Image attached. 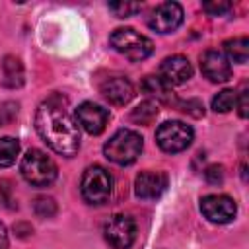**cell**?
Here are the masks:
<instances>
[{"mask_svg":"<svg viewBox=\"0 0 249 249\" xmlns=\"http://www.w3.org/2000/svg\"><path fill=\"white\" fill-rule=\"evenodd\" d=\"M224 51H226L224 56H226L228 60L245 64V62H247V56H249V39H247V37H233V39H228V41L224 43Z\"/></svg>","mask_w":249,"mask_h":249,"instance_id":"16","label":"cell"},{"mask_svg":"<svg viewBox=\"0 0 249 249\" xmlns=\"http://www.w3.org/2000/svg\"><path fill=\"white\" fill-rule=\"evenodd\" d=\"M142 136L130 128H119L103 146V154L109 161L117 165H130L138 160L142 152Z\"/></svg>","mask_w":249,"mask_h":249,"instance_id":"2","label":"cell"},{"mask_svg":"<svg viewBox=\"0 0 249 249\" xmlns=\"http://www.w3.org/2000/svg\"><path fill=\"white\" fill-rule=\"evenodd\" d=\"M109 43L117 53L124 54L128 60H134V62L148 58L152 54V51H154V43L146 35L138 33L132 27L115 29L111 33V37H109Z\"/></svg>","mask_w":249,"mask_h":249,"instance_id":"3","label":"cell"},{"mask_svg":"<svg viewBox=\"0 0 249 249\" xmlns=\"http://www.w3.org/2000/svg\"><path fill=\"white\" fill-rule=\"evenodd\" d=\"M193 128L181 121H165L156 130V142L167 154L187 150L193 142Z\"/></svg>","mask_w":249,"mask_h":249,"instance_id":"6","label":"cell"},{"mask_svg":"<svg viewBox=\"0 0 249 249\" xmlns=\"http://www.w3.org/2000/svg\"><path fill=\"white\" fill-rule=\"evenodd\" d=\"M142 91L150 97H156L161 103H173L171 86H167L160 76H146L142 82Z\"/></svg>","mask_w":249,"mask_h":249,"instance_id":"15","label":"cell"},{"mask_svg":"<svg viewBox=\"0 0 249 249\" xmlns=\"http://www.w3.org/2000/svg\"><path fill=\"white\" fill-rule=\"evenodd\" d=\"M183 23V8L177 2H163L148 16V25L158 33H171Z\"/></svg>","mask_w":249,"mask_h":249,"instance_id":"9","label":"cell"},{"mask_svg":"<svg viewBox=\"0 0 249 249\" xmlns=\"http://www.w3.org/2000/svg\"><path fill=\"white\" fill-rule=\"evenodd\" d=\"M109 10L117 18H128V16L140 12L142 10V4L140 2H111L109 4Z\"/></svg>","mask_w":249,"mask_h":249,"instance_id":"21","label":"cell"},{"mask_svg":"<svg viewBox=\"0 0 249 249\" xmlns=\"http://www.w3.org/2000/svg\"><path fill=\"white\" fill-rule=\"evenodd\" d=\"M33 208H35V214L41 216V218H51L54 216L56 212V204L53 198H47V196H39L35 202H33Z\"/></svg>","mask_w":249,"mask_h":249,"instance_id":"22","label":"cell"},{"mask_svg":"<svg viewBox=\"0 0 249 249\" xmlns=\"http://www.w3.org/2000/svg\"><path fill=\"white\" fill-rule=\"evenodd\" d=\"M200 212L208 222L228 224L235 218V200L228 195H206L200 198Z\"/></svg>","mask_w":249,"mask_h":249,"instance_id":"8","label":"cell"},{"mask_svg":"<svg viewBox=\"0 0 249 249\" xmlns=\"http://www.w3.org/2000/svg\"><path fill=\"white\" fill-rule=\"evenodd\" d=\"M235 99H237V91L235 89H222L218 95H214L212 99V109L216 113H228L235 107Z\"/></svg>","mask_w":249,"mask_h":249,"instance_id":"20","label":"cell"},{"mask_svg":"<svg viewBox=\"0 0 249 249\" xmlns=\"http://www.w3.org/2000/svg\"><path fill=\"white\" fill-rule=\"evenodd\" d=\"M21 82H23V68L19 60L14 56H8L4 60V84L10 88H16V86H21Z\"/></svg>","mask_w":249,"mask_h":249,"instance_id":"18","label":"cell"},{"mask_svg":"<svg viewBox=\"0 0 249 249\" xmlns=\"http://www.w3.org/2000/svg\"><path fill=\"white\" fill-rule=\"evenodd\" d=\"M19 154V142L14 136L0 138V167H10Z\"/></svg>","mask_w":249,"mask_h":249,"instance_id":"17","label":"cell"},{"mask_svg":"<svg viewBox=\"0 0 249 249\" xmlns=\"http://www.w3.org/2000/svg\"><path fill=\"white\" fill-rule=\"evenodd\" d=\"M167 189V175L163 171H142L134 179V193L138 198L154 200Z\"/></svg>","mask_w":249,"mask_h":249,"instance_id":"13","label":"cell"},{"mask_svg":"<svg viewBox=\"0 0 249 249\" xmlns=\"http://www.w3.org/2000/svg\"><path fill=\"white\" fill-rule=\"evenodd\" d=\"M235 107L239 109V115L245 119V117H247V113H249V111H247V109H249V103H247V88H245V86H243V89L237 93Z\"/></svg>","mask_w":249,"mask_h":249,"instance_id":"24","label":"cell"},{"mask_svg":"<svg viewBox=\"0 0 249 249\" xmlns=\"http://www.w3.org/2000/svg\"><path fill=\"white\" fill-rule=\"evenodd\" d=\"M80 193L88 204L107 202L113 193V175L101 165L88 167L80 181Z\"/></svg>","mask_w":249,"mask_h":249,"instance_id":"5","label":"cell"},{"mask_svg":"<svg viewBox=\"0 0 249 249\" xmlns=\"http://www.w3.org/2000/svg\"><path fill=\"white\" fill-rule=\"evenodd\" d=\"M0 249H8V231L0 222Z\"/></svg>","mask_w":249,"mask_h":249,"instance_id":"26","label":"cell"},{"mask_svg":"<svg viewBox=\"0 0 249 249\" xmlns=\"http://www.w3.org/2000/svg\"><path fill=\"white\" fill-rule=\"evenodd\" d=\"M200 70L214 84H222V82H228L231 78L230 60L224 56V53H220L216 49H208L200 56Z\"/></svg>","mask_w":249,"mask_h":249,"instance_id":"11","label":"cell"},{"mask_svg":"<svg viewBox=\"0 0 249 249\" xmlns=\"http://www.w3.org/2000/svg\"><path fill=\"white\" fill-rule=\"evenodd\" d=\"M204 175H206L208 183H222V179H224L222 167H218V165H212V167H208V169L204 171Z\"/></svg>","mask_w":249,"mask_h":249,"instance_id":"25","label":"cell"},{"mask_svg":"<svg viewBox=\"0 0 249 249\" xmlns=\"http://www.w3.org/2000/svg\"><path fill=\"white\" fill-rule=\"evenodd\" d=\"M35 128L51 150L60 156H74L80 150V128L68 113L66 101L58 95L45 99L35 113Z\"/></svg>","mask_w":249,"mask_h":249,"instance_id":"1","label":"cell"},{"mask_svg":"<svg viewBox=\"0 0 249 249\" xmlns=\"http://www.w3.org/2000/svg\"><path fill=\"white\" fill-rule=\"evenodd\" d=\"M101 95L113 105H126L134 97V88L126 78L115 76L101 84Z\"/></svg>","mask_w":249,"mask_h":249,"instance_id":"14","label":"cell"},{"mask_svg":"<svg viewBox=\"0 0 249 249\" xmlns=\"http://www.w3.org/2000/svg\"><path fill=\"white\" fill-rule=\"evenodd\" d=\"M158 117V105L154 101H142L136 109H132L130 119L138 124H150Z\"/></svg>","mask_w":249,"mask_h":249,"instance_id":"19","label":"cell"},{"mask_svg":"<svg viewBox=\"0 0 249 249\" xmlns=\"http://www.w3.org/2000/svg\"><path fill=\"white\" fill-rule=\"evenodd\" d=\"M193 76V66L187 56L183 54H173L161 60L160 64V78L167 86H181Z\"/></svg>","mask_w":249,"mask_h":249,"instance_id":"12","label":"cell"},{"mask_svg":"<svg viewBox=\"0 0 249 249\" xmlns=\"http://www.w3.org/2000/svg\"><path fill=\"white\" fill-rule=\"evenodd\" d=\"M103 237L113 249H128L136 237V224L128 214H113L103 224Z\"/></svg>","mask_w":249,"mask_h":249,"instance_id":"7","label":"cell"},{"mask_svg":"<svg viewBox=\"0 0 249 249\" xmlns=\"http://www.w3.org/2000/svg\"><path fill=\"white\" fill-rule=\"evenodd\" d=\"M231 2H204L202 4V10L208 12L210 16H222L224 12L231 10Z\"/></svg>","mask_w":249,"mask_h":249,"instance_id":"23","label":"cell"},{"mask_svg":"<svg viewBox=\"0 0 249 249\" xmlns=\"http://www.w3.org/2000/svg\"><path fill=\"white\" fill-rule=\"evenodd\" d=\"M23 179L33 187H49L56 179V163L41 150H29L19 163Z\"/></svg>","mask_w":249,"mask_h":249,"instance_id":"4","label":"cell"},{"mask_svg":"<svg viewBox=\"0 0 249 249\" xmlns=\"http://www.w3.org/2000/svg\"><path fill=\"white\" fill-rule=\"evenodd\" d=\"M109 111L93 101H84L76 109V123L88 132V134H101L107 126Z\"/></svg>","mask_w":249,"mask_h":249,"instance_id":"10","label":"cell"}]
</instances>
